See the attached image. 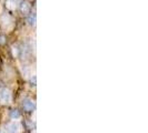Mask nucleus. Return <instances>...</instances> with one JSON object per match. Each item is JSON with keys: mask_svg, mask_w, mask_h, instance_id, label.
Returning a JSON list of instances; mask_svg holds the SVG:
<instances>
[{"mask_svg": "<svg viewBox=\"0 0 148 133\" xmlns=\"http://www.w3.org/2000/svg\"><path fill=\"white\" fill-rule=\"evenodd\" d=\"M11 92L8 90V89L3 88L0 90V102L3 104H9L11 102Z\"/></svg>", "mask_w": 148, "mask_h": 133, "instance_id": "nucleus-1", "label": "nucleus"}, {"mask_svg": "<svg viewBox=\"0 0 148 133\" xmlns=\"http://www.w3.org/2000/svg\"><path fill=\"white\" fill-rule=\"evenodd\" d=\"M20 129H21L20 124H19L17 121H12V122H10L7 126V132L8 133H19L20 132Z\"/></svg>", "mask_w": 148, "mask_h": 133, "instance_id": "nucleus-2", "label": "nucleus"}, {"mask_svg": "<svg viewBox=\"0 0 148 133\" xmlns=\"http://www.w3.org/2000/svg\"><path fill=\"white\" fill-rule=\"evenodd\" d=\"M19 5H20V0H6L5 1V6L10 11L16 10L17 8L19 7Z\"/></svg>", "mask_w": 148, "mask_h": 133, "instance_id": "nucleus-3", "label": "nucleus"}, {"mask_svg": "<svg viewBox=\"0 0 148 133\" xmlns=\"http://www.w3.org/2000/svg\"><path fill=\"white\" fill-rule=\"evenodd\" d=\"M22 108H23V110L27 111V112L34 111L35 110V101L31 100V99H26L22 102Z\"/></svg>", "mask_w": 148, "mask_h": 133, "instance_id": "nucleus-4", "label": "nucleus"}, {"mask_svg": "<svg viewBox=\"0 0 148 133\" xmlns=\"http://www.w3.org/2000/svg\"><path fill=\"white\" fill-rule=\"evenodd\" d=\"M0 23H1V26H2L3 28H8L9 24L12 23V18L9 15H2L1 18H0Z\"/></svg>", "mask_w": 148, "mask_h": 133, "instance_id": "nucleus-5", "label": "nucleus"}, {"mask_svg": "<svg viewBox=\"0 0 148 133\" xmlns=\"http://www.w3.org/2000/svg\"><path fill=\"white\" fill-rule=\"evenodd\" d=\"M19 8H20V11H21L22 15L27 16L28 14H30L31 7H30V5L28 3V2H27V1H20Z\"/></svg>", "mask_w": 148, "mask_h": 133, "instance_id": "nucleus-6", "label": "nucleus"}, {"mask_svg": "<svg viewBox=\"0 0 148 133\" xmlns=\"http://www.w3.org/2000/svg\"><path fill=\"white\" fill-rule=\"evenodd\" d=\"M12 54L15 58H19L21 56V48L19 45H12Z\"/></svg>", "mask_w": 148, "mask_h": 133, "instance_id": "nucleus-7", "label": "nucleus"}, {"mask_svg": "<svg viewBox=\"0 0 148 133\" xmlns=\"http://www.w3.org/2000/svg\"><path fill=\"white\" fill-rule=\"evenodd\" d=\"M36 19H37V17H36V14L35 12H32V14H30L28 16V23H29L30 26H36Z\"/></svg>", "mask_w": 148, "mask_h": 133, "instance_id": "nucleus-8", "label": "nucleus"}, {"mask_svg": "<svg viewBox=\"0 0 148 133\" xmlns=\"http://www.w3.org/2000/svg\"><path fill=\"white\" fill-rule=\"evenodd\" d=\"M10 117L14 119V120H18V119L20 118V113H19L18 110H12L11 113H10Z\"/></svg>", "mask_w": 148, "mask_h": 133, "instance_id": "nucleus-9", "label": "nucleus"}, {"mask_svg": "<svg viewBox=\"0 0 148 133\" xmlns=\"http://www.w3.org/2000/svg\"><path fill=\"white\" fill-rule=\"evenodd\" d=\"M6 43V37L3 35H0V44Z\"/></svg>", "mask_w": 148, "mask_h": 133, "instance_id": "nucleus-10", "label": "nucleus"}, {"mask_svg": "<svg viewBox=\"0 0 148 133\" xmlns=\"http://www.w3.org/2000/svg\"><path fill=\"white\" fill-rule=\"evenodd\" d=\"M0 133H2V132H1V131H0Z\"/></svg>", "mask_w": 148, "mask_h": 133, "instance_id": "nucleus-11", "label": "nucleus"}]
</instances>
